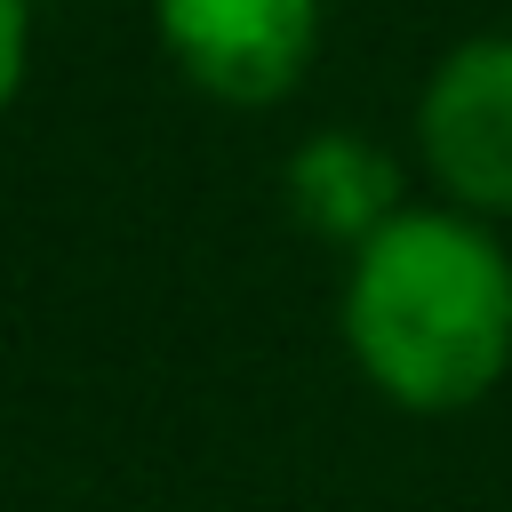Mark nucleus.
<instances>
[{
	"label": "nucleus",
	"instance_id": "39448f33",
	"mask_svg": "<svg viewBox=\"0 0 512 512\" xmlns=\"http://www.w3.org/2000/svg\"><path fill=\"white\" fill-rule=\"evenodd\" d=\"M32 72V0H0V120L16 112Z\"/></svg>",
	"mask_w": 512,
	"mask_h": 512
},
{
	"label": "nucleus",
	"instance_id": "f03ea898",
	"mask_svg": "<svg viewBox=\"0 0 512 512\" xmlns=\"http://www.w3.org/2000/svg\"><path fill=\"white\" fill-rule=\"evenodd\" d=\"M416 168L432 200L512 224V32H464L416 88Z\"/></svg>",
	"mask_w": 512,
	"mask_h": 512
},
{
	"label": "nucleus",
	"instance_id": "f257e3e1",
	"mask_svg": "<svg viewBox=\"0 0 512 512\" xmlns=\"http://www.w3.org/2000/svg\"><path fill=\"white\" fill-rule=\"evenodd\" d=\"M336 328L376 400L464 416L512 376V248L448 200H408L344 256Z\"/></svg>",
	"mask_w": 512,
	"mask_h": 512
},
{
	"label": "nucleus",
	"instance_id": "7ed1b4c3",
	"mask_svg": "<svg viewBox=\"0 0 512 512\" xmlns=\"http://www.w3.org/2000/svg\"><path fill=\"white\" fill-rule=\"evenodd\" d=\"M320 16V0H152L160 56L232 112H264L312 72Z\"/></svg>",
	"mask_w": 512,
	"mask_h": 512
},
{
	"label": "nucleus",
	"instance_id": "20e7f679",
	"mask_svg": "<svg viewBox=\"0 0 512 512\" xmlns=\"http://www.w3.org/2000/svg\"><path fill=\"white\" fill-rule=\"evenodd\" d=\"M280 192H288L296 224L320 232V240H336L344 256H352L360 240H376V232L416 200V192H408V168H400L376 136H352V128L304 136V144L288 152Z\"/></svg>",
	"mask_w": 512,
	"mask_h": 512
}]
</instances>
